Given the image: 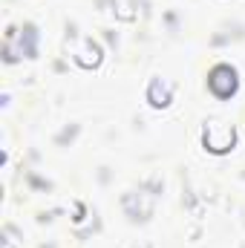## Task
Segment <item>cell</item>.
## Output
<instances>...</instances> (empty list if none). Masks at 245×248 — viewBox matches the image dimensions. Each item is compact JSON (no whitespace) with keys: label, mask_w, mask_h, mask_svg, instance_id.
<instances>
[{"label":"cell","mask_w":245,"mask_h":248,"mask_svg":"<svg viewBox=\"0 0 245 248\" xmlns=\"http://www.w3.org/2000/svg\"><path fill=\"white\" fill-rule=\"evenodd\" d=\"M208 87L219 95V98H228V95H234V90H237V75H234V69L231 66H216L214 72H211V78H208Z\"/></svg>","instance_id":"obj_1"},{"label":"cell","mask_w":245,"mask_h":248,"mask_svg":"<svg viewBox=\"0 0 245 248\" xmlns=\"http://www.w3.org/2000/svg\"><path fill=\"white\" fill-rule=\"evenodd\" d=\"M205 144H208L211 150L222 153V150H228V147L234 144V130H231V127H222L219 122H211L208 130H205Z\"/></svg>","instance_id":"obj_2"}]
</instances>
